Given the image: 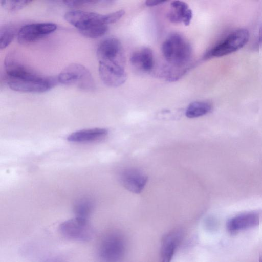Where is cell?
<instances>
[{"instance_id": "10", "label": "cell", "mask_w": 262, "mask_h": 262, "mask_svg": "<svg viewBox=\"0 0 262 262\" xmlns=\"http://www.w3.org/2000/svg\"><path fill=\"white\" fill-rule=\"evenodd\" d=\"M4 68L6 77L12 78L27 79L40 76L26 66L13 52L7 55L4 60Z\"/></svg>"}, {"instance_id": "23", "label": "cell", "mask_w": 262, "mask_h": 262, "mask_svg": "<svg viewBox=\"0 0 262 262\" xmlns=\"http://www.w3.org/2000/svg\"><path fill=\"white\" fill-rule=\"evenodd\" d=\"M164 1H154V0H148L145 2V5L148 7H152L157 5H161L164 3Z\"/></svg>"}, {"instance_id": "13", "label": "cell", "mask_w": 262, "mask_h": 262, "mask_svg": "<svg viewBox=\"0 0 262 262\" xmlns=\"http://www.w3.org/2000/svg\"><path fill=\"white\" fill-rule=\"evenodd\" d=\"M171 8L167 17L174 24L183 23L188 26L192 18L193 13L187 3L181 1H173L171 3Z\"/></svg>"}, {"instance_id": "8", "label": "cell", "mask_w": 262, "mask_h": 262, "mask_svg": "<svg viewBox=\"0 0 262 262\" xmlns=\"http://www.w3.org/2000/svg\"><path fill=\"white\" fill-rule=\"evenodd\" d=\"M53 23H39L23 26L18 31L17 40L21 44H28L37 41L57 29Z\"/></svg>"}, {"instance_id": "7", "label": "cell", "mask_w": 262, "mask_h": 262, "mask_svg": "<svg viewBox=\"0 0 262 262\" xmlns=\"http://www.w3.org/2000/svg\"><path fill=\"white\" fill-rule=\"evenodd\" d=\"M60 231L65 237L80 241H89L93 235V229L87 219L77 217L62 223L60 226Z\"/></svg>"}, {"instance_id": "14", "label": "cell", "mask_w": 262, "mask_h": 262, "mask_svg": "<svg viewBox=\"0 0 262 262\" xmlns=\"http://www.w3.org/2000/svg\"><path fill=\"white\" fill-rule=\"evenodd\" d=\"M259 223V216L254 212H248L236 215L227 222V227L231 233L250 228Z\"/></svg>"}, {"instance_id": "12", "label": "cell", "mask_w": 262, "mask_h": 262, "mask_svg": "<svg viewBox=\"0 0 262 262\" xmlns=\"http://www.w3.org/2000/svg\"><path fill=\"white\" fill-rule=\"evenodd\" d=\"M130 61L135 69L145 73L150 72L154 66L153 52L149 48L142 47L132 54Z\"/></svg>"}, {"instance_id": "2", "label": "cell", "mask_w": 262, "mask_h": 262, "mask_svg": "<svg viewBox=\"0 0 262 262\" xmlns=\"http://www.w3.org/2000/svg\"><path fill=\"white\" fill-rule=\"evenodd\" d=\"M96 54L99 61V70L126 73L124 51L117 38L108 37L104 39L98 45Z\"/></svg>"}, {"instance_id": "4", "label": "cell", "mask_w": 262, "mask_h": 262, "mask_svg": "<svg viewBox=\"0 0 262 262\" xmlns=\"http://www.w3.org/2000/svg\"><path fill=\"white\" fill-rule=\"evenodd\" d=\"M58 81L64 85L75 86L84 91L95 89L93 77L89 70L78 63H72L66 67L58 75Z\"/></svg>"}, {"instance_id": "22", "label": "cell", "mask_w": 262, "mask_h": 262, "mask_svg": "<svg viewBox=\"0 0 262 262\" xmlns=\"http://www.w3.org/2000/svg\"><path fill=\"white\" fill-rule=\"evenodd\" d=\"M63 3L70 7H78L83 5L95 3L92 1H64Z\"/></svg>"}, {"instance_id": "15", "label": "cell", "mask_w": 262, "mask_h": 262, "mask_svg": "<svg viewBox=\"0 0 262 262\" xmlns=\"http://www.w3.org/2000/svg\"><path fill=\"white\" fill-rule=\"evenodd\" d=\"M108 134L105 128H95L82 129L72 133L67 137V140L72 142L84 143L102 140Z\"/></svg>"}, {"instance_id": "3", "label": "cell", "mask_w": 262, "mask_h": 262, "mask_svg": "<svg viewBox=\"0 0 262 262\" xmlns=\"http://www.w3.org/2000/svg\"><path fill=\"white\" fill-rule=\"evenodd\" d=\"M64 18L83 36L89 38L100 37L108 30L107 25L103 21V14L82 10H71L65 14Z\"/></svg>"}, {"instance_id": "17", "label": "cell", "mask_w": 262, "mask_h": 262, "mask_svg": "<svg viewBox=\"0 0 262 262\" xmlns=\"http://www.w3.org/2000/svg\"><path fill=\"white\" fill-rule=\"evenodd\" d=\"M212 108V105L208 102L195 101L188 106L185 112V115L189 118H197L210 113Z\"/></svg>"}, {"instance_id": "20", "label": "cell", "mask_w": 262, "mask_h": 262, "mask_svg": "<svg viewBox=\"0 0 262 262\" xmlns=\"http://www.w3.org/2000/svg\"><path fill=\"white\" fill-rule=\"evenodd\" d=\"M30 2H31L30 1L6 0L1 1L2 6L11 12L20 10L28 5Z\"/></svg>"}, {"instance_id": "24", "label": "cell", "mask_w": 262, "mask_h": 262, "mask_svg": "<svg viewBox=\"0 0 262 262\" xmlns=\"http://www.w3.org/2000/svg\"><path fill=\"white\" fill-rule=\"evenodd\" d=\"M256 47H260L262 46V27L260 29L259 35H258V38L257 41V44Z\"/></svg>"}, {"instance_id": "25", "label": "cell", "mask_w": 262, "mask_h": 262, "mask_svg": "<svg viewBox=\"0 0 262 262\" xmlns=\"http://www.w3.org/2000/svg\"><path fill=\"white\" fill-rule=\"evenodd\" d=\"M259 262H262V257L259 259Z\"/></svg>"}, {"instance_id": "19", "label": "cell", "mask_w": 262, "mask_h": 262, "mask_svg": "<svg viewBox=\"0 0 262 262\" xmlns=\"http://www.w3.org/2000/svg\"><path fill=\"white\" fill-rule=\"evenodd\" d=\"M92 201L87 198L81 199L74 205V210L77 217L86 219L93 208Z\"/></svg>"}, {"instance_id": "1", "label": "cell", "mask_w": 262, "mask_h": 262, "mask_svg": "<svg viewBox=\"0 0 262 262\" xmlns=\"http://www.w3.org/2000/svg\"><path fill=\"white\" fill-rule=\"evenodd\" d=\"M162 52L170 69L186 72L192 52L189 42L184 37L177 33L170 34L162 45Z\"/></svg>"}, {"instance_id": "11", "label": "cell", "mask_w": 262, "mask_h": 262, "mask_svg": "<svg viewBox=\"0 0 262 262\" xmlns=\"http://www.w3.org/2000/svg\"><path fill=\"white\" fill-rule=\"evenodd\" d=\"M121 184L128 191L140 193L144 188L148 178L140 170L128 168L123 170L120 175Z\"/></svg>"}, {"instance_id": "21", "label": "cell", "mask_w": 262, "mask_h": 262, "mask_svg": "<svg viewBox=\"0 0 262 262\" xmlns=\"http://www.w3.org/2000/svg\"><path fill=\"white\" fill-rule=\"evenodd\" d=\"M125 11L123 10L110 13L103 15V21L105 24H113L118 21L124 15Z\"/></svg>"}, {"instance_id": "5", "label": "cell", "mask_w": 262, "mask_h": 262, "mask_svg": "<svg viewBox=\"0 0 262 262\" xmlns=\"http://www.w3.org/2000/svg\"><path fill=\"white\" fill-rule=\"evenodd\" d=\"M9 87L14 91L25 93H43L52 89L58 81L53 77H39L27 79H15L6 77Z\"/></svg>"}, {"instance_id": "9", "label": "cell", "mask_w": 262, "mask_h": 262, "mask_svg": "<svg viewBox=\"0 0 262 262\" xmlns=\"http://www.w3.org/2000/svg\"><path fill=\"white\" fill-rule=\"evenodd\" d=\"M124 252V243L122 237L117 234L107 235L102 241L99 257L102 262H118Z\"/></svg>"}, {"instance_id": "16", "label": "cell", "mask_w": 262, "mask_h": 262, "mask_svg": "<svg viewBox=\"0 0 262 262\" xmlns=\"http://www.w3.org/2000/svg\"><path fill=\"white\" fill-rule=\"evenodd\" d=\"M180 239L181 234L179 232L171 233L165 238L161 249L162 262H170Z\"/></svg>"}, {"instance_id": "18", "label": "cell", "mask_w": 262, "mask_h": 262, "mask_svg": "<svg viewBox=\"0 0 262 262\" xmlns=\"http://www.w3.org/2000/svg\"><path fill=\"white\" fill-rule=\"evenodd\" d=\"M16 33L18 32L12 24L2 26L0 29V49L2 50L7 47L14 39Z\"/></svg>"}, {"instance_id": "6", "label": "cell", "mask_w": 262, "mask_h": 262, "mask_svg": "<svg viewBox=\"0 0 262 262\" xmlns=\"http://www.w3.org/2000/svg\"><path fill=\"white\" fill-rule=\"evenodd\" d=\"M249 33L245 29H239L229 34L223 41L216 45L210 51L212 57H221L242 48L248 41Z\"/></svg>"}]
</instances>
